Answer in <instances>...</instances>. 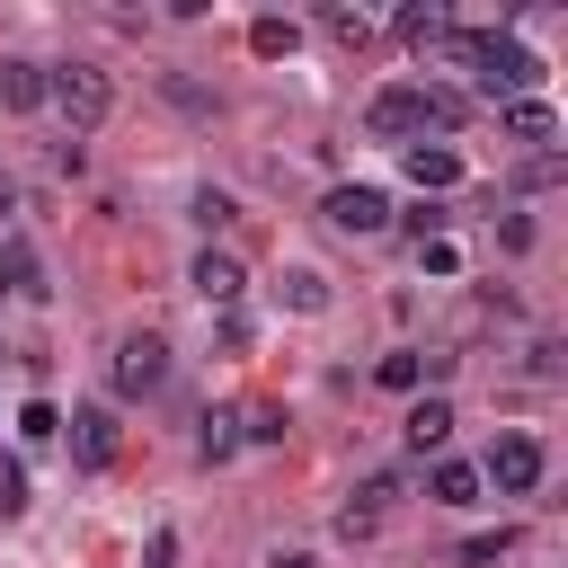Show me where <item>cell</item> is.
Listing matches in <instances>:
<instances>
[{
  "mask_svg": "<svg viewBox=\"0 0 568 568\" xmlns=\"http://www.w3.org/2000/svg\"><path fill=\"white\" fill-rule=\"evenodd\" d=\"M506 133H515V142H550V133H559L550 98H506Z\"/></svg>",
  "mask_w": 568,
  "mask_h": 568,
  "instance_id": "5bb4252c",
  "label": "cell"
},
{
  "mask_svg": "<svg viewBox=\"0 0 568 568\" xmlns=\"http://www.w3.org/2000/svg\"><path fill=\"white\" fill-rule=\"evenodd\" d=\"M195 453H204V462H231V453H240V417H204Z\"/></svg>",
  "mask_w": 568,
  "mask_h": 568,
  "instance_id": "ffe728a7",
  "label": "cell"
},
{
  "mask_svg": "<svg viewBox=\"0 0 568 568\" xmlns=\"http://www.w3.org/2000/svg\"><path fill=\"white\" fill-rule=\"evenodd\" d=\"M479 488H488V479H479L470 462H435V470H426V497H435V506H479Z\"/></svg>",
  "mask_w": 568,
  "mask_h": 568,
  "instance_id": "7c38bea8",
  "label": "cell"
},
{
  "mask_svg": "<svg viewBox=\"0 0 568 568\" xmlns=\"http://www.w3.org/2000/svg\"><path fill=\"white\" fill-rule=\"evenodd\" d=\"M373 382H382V390H417V382H426V355H382Z\"/></svg>",
  "mask_w": 568,
  "mask_h": 568,
  "instance_id": "ac0fdd59",
  "label": "cell"
},
{
  "mask_svg": "<svg viewBox=\"0 0 568 568\" xmlns=\"http://www.w3.org/2000/svg\"><path fill=\"white\" fill-rule=\"evenodd\" d=\"M186 284H195V293H204L213 311H231V302L248 293V275H240V257H231V248H204V257L186 266Z\"/></svg>",
  "mask_w": 568,
  "mask_h": 568,
  "instance_id": "52a82bcc",
  "label": "cell"
},
{
  "mask_svg": "<svg viewBox=\"0 0 568 568\" xmlns=\"http://www.w3.org/2000/svg\"><path fill=\"white\" fill-rule=\"evenodd\" d=\"M408 178L417 186H462V151L453 142H408Z\"/></svg>",
  "mask_w": 568,
  "mask_h": 568,
  "instance_id": "8fae6325",
  "label": "cell"
},
{
  "mask_svg": "<svg viewBox=\"0 0 568 568\" xmlns=\"http://www.w3.org/2000/svg\"><path fill=\"white\" fill-rule=\"evenodd\" d=\"M320 213H328V231L373 240V231L390 222V195H382V186H328V204H320Z\"/></svg>",
  "mask_w": 568,
  "mask_h": 568,
  "instance_id": "277c9868",
  "label": "cell"
},
{
  "mask_svg": "<svg viewBox=\"0 0 568 568\" xmlns=\"http://www.w3.org/2000/svg\"><path fill=\"white\" fill-rule=\"evenodd\" d=\"M18 435H27V444H53V435H62V408H53V399H27V408H18Z\"/></svg>",
  "mask_w": 568,
  "mask_h": 568,
  "instance_id": "d6986e66",
  "label": "cell"
},
{
  "mask_svg": "<svg viewBox=\"0 0 568 568\" xmlns=\"http://www.w3.org/2000/svg\"><path fill=\"white\" fill-rule=\"evenodd\" d=\"M62 444H71V462H80V470H106V462H115V408H71Z\"/></svg>",
  "mask_w": 568,
  "mask_h": 568,
  "instance_id": "8992f818",
  "label": "cell"
},
{
  "mask_svg": "<svg viewBox=\"0 0 568 568\" xmlns=\"http://www.w3.org/2000/svg\"><path fill=\"white\" fill-rule=\"evenodd\" d=\"M426 275H462V248L453 240H426Z\"/></svg>",
  "mask_w": 568,
  "mask_h": 568,
  "instance_id": "cb8c5ba5",
  "label": "cell"
},
{
  "mask_svg": "<svg viewBox=\"0 0 568 568\" xmlns=\"http://www.w3.org/2000/svg\"><path fill=\"white\" fill-rule=\"evenodd\" d=\"M151 568H178V532H151Z\"/></svg>",
  "mask_w": 568,
  "mask_h": 568,
  "instance_id": "d4e9b609",
  "label": "cell"
},
{
  "mask_svg": "<svg viewBox=\"0 0 568 568\" xmlns=\"http://www.w3.org/2000/svg\"><path fill=\"white\" fill-rule=\"evenodd\" d=\"M470 115V98H453V89H435V80H390L373 106H364V124L382 133V142H426V133H453Z\"/></svg>",
  "mask_w": 568,
  "mask_h": 568,
  "instance_id": "6da1fadb",
  "label": "cell"
},
{
  "mask_svg": "<svg viewBox=\"0 0 568 568\" xmlns=\"http://www.w3.org/2000/svg\"><path fill=\"white\" fill-rule=\"evenodd\" d=\"M390 497H399V479H364V488L346 497V515H337V532H373V524L390 515Z\"/></svg>",
  "mask_w": 568,
  "mask_h": 568,
  "instance_id": "4fadbf2b",
  "label": "cell"
},
{
  "mask_svg": "<svg viewBox=\"0 0 568 568\" xmlns=\"http://www.w3.org/2000/svg\"><path fill=\"white\" fill-rule=\"evenodd\" d=\"M506 550H515V532H479V541H462V559H470V568H497Z\"/></svg>",
  "mask_w": 568,
  "mask_h": 568,
  "instance_id": "7402d4cb",
  "label": "cell"
},
{
  "mask_svg": "<svg viewBox=\"0 0 568 568\" xmlns=\"http://www.w3.org/2000/svg\"><path fill=\"white\" fill-rule=\"evenodd\" d=\"M0 106H44V62H27V53H0Z\"/></svg>",
  "mask_w": 568,
  "mask_h": 568,
  "instance_id": "9c48e42d",
  "label": "cell"
},
{
  "mask_svg": "<svg viewBox=\"0 0 568 568\" xmlns=\"http://www.w3.org/2000/svg\"><path fill=\"white\" fill-rule=\"evenodd\" d=\"M27 506H36V497H27V462H18V453H0V524H18Z\"/></svg>",
  "mask_w": 568,
  "mask_h": 568,
  "instance_id": "9a60e30c",
  "label": "cell"
},
{
  "mask_svg": "<svg viewBox=\"0 0 568 568\" xmlns=\"http://www.w3.org/2000/svg\"><path fill=\"white\" fill-rule=\"evenodd\" d=\"M541 470H550V462H541V444H532V435H497V453H488V470H479V479H497V497H532V488H541Z\"/></svg>",
  "mask_w": 568,
  "mask_h": 568,
  "instance_id": "3957f363",
  "label": "cell"
},
{
  "mask_svg": "<svg viewBox=\"0 0 568 568\" xmlns=\"http://www.w3.org/2000/svg\"><path fill=\"white\" fill-rule=\"evenodd\" d=\"M293 44H302V36H293V18H257V27H248V53H266V62H275V53H293Z\"/></svg>",
  "mask_w": 568,
  "mask_h": 568,
  "instance_id": "2e32d148",
  "label": "cell"
},
{
  "mask_svg": "<svg viewBox=\"0 0 568 568\" xmlns=\"http://www.w3.org/2000/svg\"><path fill=\"white\" fill-rule=\"evenodd\" d=\"M328 36H337V44H364L373 18H364V9H328Z\"/></svg>",
  "mask_w": 568,
  "mask_h": 568,
  "instance_id": "603a6c76",
  "label": "cell"
},
{
  "mask_svg": "<svg viewBox=\"0 0 568 568\" xmlns=\"http://www.w3.org/2000/svg\"><path fill=\"white\" fill-rule=\"evenodd\" d=\"M160 382H169V346H160L151 328H133V337L115 346V390L142 399V390H160Z\"/></svg>",
  "mask_w": 568,
  "mask_h": 568,
  "instance_id": "5b68a950",
  "label": "cell"
},
{
  "mask_svg": "<svg viewBox=\"0 0 568 568\" xmlns=\"http://www.w3.org/2000/svg\"><path fill=\"white\" fill-rule=\"evenodd\" d=\"M0 293L44 302V266H36V248H27V240H0Z\"/></svg>",
  "mask_w": 568,
  "mask_h": 568,
  "instance_id": "30bf717a",
  "label": "cell"
},
{
  "mask_svg": "<svg viewBox=\"0 0 568 568\" xmlns=\"http://www.w3.org/2000/svg\"><path fill=\"white\" fill-rule=\"evenodd\" d=\"M399 36H408V44H435V36H444V9H435V0L399 9Z\"/></svg>",
  "mask_w": 568,
  "mask_h": 568,
  "instance_id": "44dd1931",
  "label": "cell"
},
{
  "mask_svg": "<svg viewBox=\"0 0 568 568\" xmlns=\"http://www.w3.org/2000/svg\"><path fill=\"white\" fill-rule=\"evenodd\" d=\"M284 311H328V284H320L311 266H293V275H284Z\"/></svg>",
  "mask_w": 568,
  "mask_h": 568,
  "instance_id": "e0dca14e",
  "label": "cell"
},
{
  "mask_svg": "<svg viewBox=\"0 0 568 568\" xmlns=\"http://www.w3.org/2000/svg\"><path fill=\"white\" fill-rule=\"evenodd\" d=\"M44 98L71 115V133H98V124H106V106H115V89H106V71H98V62H62V71H44Z\"/></svg>",
  "mask_w": 568,
  "mask_h": 568,
  "instance_id": "7a4b0ae2",
  "label": "cell"
},
{
  "mask_svg": "<svg viewBox=\"0 0 568 568\" xmlns=\"http://www.w3.org/2000/svg\"><path fill=\"white\" fill-rule=\"evenodd\" d=\"M399 435H408V453H444L453 444V399H417L399 417Z\"/></svg>",
  "mask_w": 568,
  "mask_h": 568,
  "instance_id": "ba28073f",
  "label": "cell"
}]
</instances>
